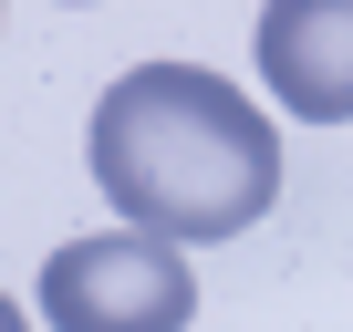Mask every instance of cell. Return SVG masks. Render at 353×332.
Here are the masks:
<instances>
[{"label":"cell","mask_w":353,"mask_h":332,"mask_svg":"<svg viewBox=\"0 0 353 332\" xmlns=\"http://www.w3.org/2000/svg\"><path fill=\"white\" fill-rule=\"evenodd\" d=\"M83 166L114 198V218L208 249V239H239L281 198V125L198 63H135L94 104Z\"/></svg>","instance_id":"cell-1"},{"label":"cell","mask_w":353,"mask_h":332,"mask_svg":"<svg viewBox=\"0 0 353 332\" xmlns=\"http://www.w3.org/2000/svg\"><path fill=\"white\" fill-rule=\"evenodd\" d=\"M198 311V270L188 239L156 229H104V239H63L42 260V322L52 332H188Z\"/></svg>","instance_id":"cell-2"},{"label":"cell","mask_w":353,"mask_h":332,"mask_svg":"<svg viewBox=\"0 0 353 332\" xmlns=\"http://www.w3.org/2000/svg\"><path fill=\"white\" fill-rule=\"evenodd\" d=\"M260 83L301 125H353V0H270L260 11Z\"/></svg>","instance_id":"cell-3"},{"label":"cell","mask_w":353,"mask_h":332,"mask_svg":"<svg viewBox=\"0 0 353 332\" xmlns=\"http://www.w3.org/2000/svg\"><path fill=\"white\" fill-rule=\"evenodd\" d=\"M0 332H32V322H21V301H11V291H0Z\"/></svg>","instance_id":"cell-4"}]
</instances>
